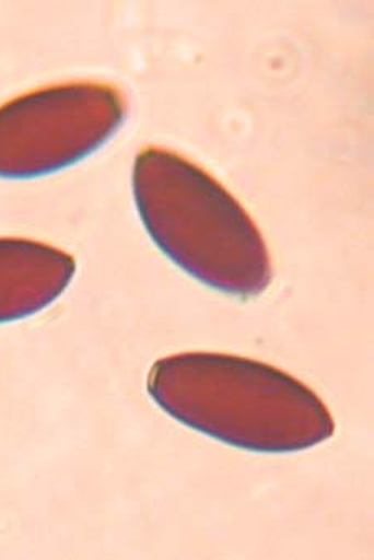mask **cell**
I'll list each match as a JSON object with an SVG mask.
<instances>
[{"label": "cell", "instance_id": "6da1fadb", "mask_svg": "<svg viewBox=\"0 0 374 560\" xmlns=\"http://www.w3.org/2000/svg\"><path fill=\"white\" fill-rule=\"evenodd\" d=\"M148 393L180 424L241 451L291 454L335 434L330 410L311 387L233 354L162 358L151 368Z\"/></svg>", "mask_w": 374, "mask_h": 560}, {"label": "cell", "instance_id": "7a4b0ae2", "mask_svg": "<svg viewBox=\"0 0 374 560\" xmlns=\"http://www.w3.org/2000/svg\"><path fill=\"white\" fill-rule=\"evenodd\" d=\"M132 191L149 236L188 276L233 298L268 291L272 264L261 231L203 168L148 148L136 158Z\"/></svg>", "mask_w": 374, "mask_h": 560}, {"label": "cell", "instance_id": "3957f363", "mask_svg": "<svg viewBox=\"0 0 374 560\" xmlns=\"http://www.w3.org/2000/svg\"><path fill=\"white\" fill-rule=\"evenodd\" d=\"M128 114L116 86L68 83L40 88L0 106V178L57 174L113 139Z\"/></svg>", "mask_w": 374, "mask_h": 560}, {"label": "cell", "instance_id": "277c9868", "mask_svg": "<svg viewBox=\"0 0 374 560\" xmlns=\"http://www.w3.org/2000/svg\"><path fill=\"white\" fill-rule=\"evenodd\" d=\"M77 273L73 256L38 241L0 237V324L24 320L58 301Z\"/></svg>", "mask_w": 374, "mask_h": 560}]
</instances>
